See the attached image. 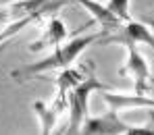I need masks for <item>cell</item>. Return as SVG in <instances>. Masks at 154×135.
Instances as JSON below:
<instances>
[{
    "mask_svg": "<svg viewBox=\"0 0 154 135\" xmlns=\"http://www.w3.org/2000/svg\"><path fill=\"white\" fill-rule=\"evenodd\" d=\"M96 40H100V33L77 35L73 40H69L67 44H58V46L54 48V52L48 54L46 58L15 69V71L11 73V77L15 81H19V83H23V81L33 79V77L42 75V73H46V71H63V69H67L69 64H73L77 56L83 52L92 42H96Z\"/></svg>",
    "mask_w": 154,
    "mask_h": 135,
    "instance_id": "1",
    "label": "cell"
},
{
    "mask_svg": "<svg viewBox=\"0 0 154 135\" xmlns=\"http://www.w3.org/2000/svg\"><path fill=\"white\" fill-rule=\"evenodd\" d=\"M96 89L102 92L106 87H104V83H100V81L96 79L94 73H90L88 79L79 81L75 87L67 94V98H69L67 106H69V114H71V123H69V131L71 133H79L81 131V125H83V121L88 116V98Z\"/></svg>",
    "mask_w": 154,
    "mask_h": 135,
    "instance_id": "2",
    "label": "cell"
},
{
    "mask_svg": "<svg viewBox=\"0 0 154 135\" xmlns=\"http://www.w3.org/2000/svg\"><path fill=\"white\" fill-rule=\"evenodd\" d=\"M125 48H127V60H125V67L119 73L121 75H131V79H133V92L146 96L152 89L150 64L144 58V54L137 50L135 44H125Z\"/></svg>",
    "mask_w": 154,
    "mask_h": 135,
    "instance_id": "3",
    "label": "cell"
},
{
    "mask_svg": "<svg viewBox=\"0 0 154 135\" xmlns=\"http://www.w3.org/2000/svg\"><path fill=\"white\" fill-rule=\"evenodd\" d=\"M100 42L106 44V46L108 44H121V46H125V44H135V46L144 44L154 52V33L142 21H133V19L123 21L115 31H110L108 38H102Z\"/></svg>",
    "mask_w": 154,
    "mask_h": 135,
    "instance_id": "4",
    "label": "cell"
},
{
    "mask_svg": "<svg viewBox=\"0 0 154 135\" xmlns=\"http://www.w3.org/2000/svg\"><path fill=\"white\" fill-rule=\"evenodd\" d=\"M129 125H125L119 118L117 110H110L108 114H100V116H85L81 131L85 133H127Z\"/></svg>",
    "mask_w": 154,
    "mask_h": 135,
    "instance_id": "5",
    "label": "cell"
},
{
    "mask_svg": "<svg viewBox=\"0 0 154 135\" xmlns=\"http://www.w3.org/2000/svg\"><path fill=\"white\" fill-rule=\"evenodd\" d=\"M67 38H69V29L65 27L63 19H58V17L52 15L48 25H46V29H44V33H42V38L29 44V52H40L44 48H56Z\"/></svg>",
    "mask_w": 154,
    "mask_h": 135,
    "instance_id": "6",
    "label": "cell"
},
{
    "mask_svg": "<svg viewBox=\"0 0 154 135\" xmlns=\"http://www.w3.org/2000/svg\"><path fill=\"white\" fill-rule=\"evenodd\" d=\"M102 100L106 102V106L110 110H125V108H154V100L152 98H146L142 94H133V96H127V94H117V92H108V89H102Z\"/></svg>",
    "mask_w": 154,
    "mask_h": 135,
    "instance_id": "7",
    "label": "cell"
},
{
    "mask_svg": "<svg viewBox=\"0 0 154 135\" xmlns=\"http://www.w3.org/2000/svg\"><path fill=\"white\" fill-rule=\"evenodd\" d=\"M65 106H67V100H63V98H56L54 104H46L42 100L33 102V110L40 116V121H42V133H50L52 129H54L56 118H58V114L63 112Z\"/></svg>",
    "mask_w": 154,
    "mask_h": 135,
    "instance_id": "8",
    "label": "cell"
},
{
    "mask_svg": "<svg viewBox=\"0 0 154 135\" xmlns=\"http://www.w3.org/2000/svg\"><path fill=\"white\" fill-rule=\"evenodd\" d=\"M83 73L81 71H77V69H63V73L58 75V79H56V85H58V98H63V100H67V94L75 87L79 81H83Z\"/></svg>",
    "mask_w": 154,
    "mask_h": 135,
    "instance_id": "9",
    "label": "cell"
},
{
    "mask_svg": "<svg viewBox=\"0 0 154 135\" xmlns=\"http://www.w3.org/2000/svg\"><path fill=\"white\" fill-rule=\"evenodd\" d=\"M129 4H131V0H108L106 8L112 15H117L121 21H127V19H131L129 17Z\"/></svg>",
    "mask_w": 154,
    "mask_h": 135,
    "instance_id": "10",
    "label": "cell"
},
{
    "mask_svg": "<svg viewBox=\"0 0 154 135\" xmlns=\"http://www.w3.org/2000/svg\"><path fill=\"white\" fill-rule=\"evenodd\" d=\"M129 135H148V133H154V112H150V123L144 125V127H131L129 125L127 129Z\"/></svg>",
    "mask_w": 154,
    "mask_h": 135,
    "instance_id": "11",
    "label": "cell"
},
{
    "mask_svg": "<svg viewBox=\"0 0 154 135\" xmlns=\"http://www.w3.org/2000/svg\"><path fill=\"white\" fill-rule=\"evenodd\" d=\"M140 21H142V23H144V25H146V27H148V29H150V31L154 33V13L142 15V19H140Z\"/></svg>",
    "mask_w": 154,
    "mask_h": 135,
    "instance_id": "12",
    "label": "cell"
},
{
    "mask_svg": "<svg viewBox=\"0 0 154 135\" xmlns=\"http://www.w3.org/2000/svg\"><path fill=\"white\" fill-rule=\"evenodd\" d=\"M11 2H17V0H0V6H6V4H11Z\"/></svg>",
    "mask_w": 154,
    "mask_h": 135,
    "instance_id": "13",
    "label": "cell"
},
{
    "mask_svg": "<svg viewBox=\"0 0 154 135\" xmlns=\"http://www.w3.org/2000/svg\"><path fill=\"white\" fill-rule=\"evenodd\" d=\"M6 44H8V42H4V44H2V42H0V52H2V50H4V48H6Z\"/></svg>",
    "mask_w": 154,
    "mask_h": 135,
    "instance_id": "14",
    "label": "cell"
}]
</instances>
